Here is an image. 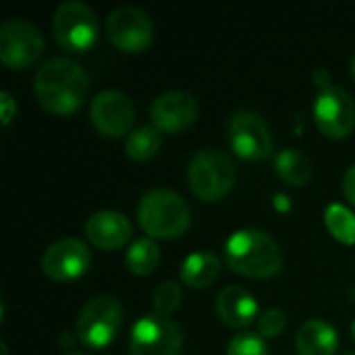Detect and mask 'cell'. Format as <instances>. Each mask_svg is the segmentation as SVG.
Wrapping results in <instances>:
<instances>
[{"label":"cell","instance_id":"6da1fadb","mask_svg":"<svg viewBox=\"0 0 355 355\" xmlns=\"http://www.w3.org/2000/svg\"><path fill=\"white\" fill-rule=\"evenodd\" d=\"M87 73L71 58H52L44 62L33 81L40 106L56 116L77 112L87 98Z\"/></svg>","mask_w":355,"mask_h":355},{"label":"cell","instance_id":"7a4b0ae2","mask_svg":"<svg viewBox=\"0 0 355 355\" xmlns=\"http://www.w3.org/2000/svg\"><path fill=\"white\" fill-rule=\"evenodd\" d=\"M227 266L248 279H270L281 272L285 256L279 243L260 229H239L225 245Z\"/></svg>","mask_w":355,"mask_h":355},{"label":"cell","instance_id":"3957f363","mask_svg":"<svg viewBox=\"0 0 355 355\" xmlns=\"http://www.w3.org/2000/svg\"><path fill=\"white\" fill-rule=\"evenodd\" d=\"M139 227L152 239H177L191 223L187 202L171 189H150L137 206Z\"/></svg>","mask_w":355,"mask_h":355},{"label":"cell","instance_id":"277c9868","mask_svg":"<svg viewBox=\"0 0 355 355\" xmlns=\"http://www.w3.org/2000/svg\"><path fill=\"white\" fill-rule=\"evenodd\" d=\"M187 181L193 196L204 202H218L227 198L235 185V166L225 152L206 148L191 158Z\"/></svg>","mask_w":355,"mask_h":355},{"label":"cell","instance_id":"5b68a950","mask_svg":"<svg viewBox=\"0 0 355 355\" xmlns=\"http://www.w3.org/2000/svg\"><path fill=\"white\" fill-rule=\"evenodd\" d=\"M123 324V306L112 295H98L89 300L75 322V335L79 343L92 352L106 349Z\"/></svg>","mask_w":355,"mask_h":355},{"label":"cell","instance_id":"8992f818","mask_svg":"<svg viewBox=\"0 0 355 355\" xmlns=\"http://www.w3.org/2000/svg\"><path fill=\"white\" fill-rule=\"evenodd\" d=\"M52 31L60 48L67 52H87L98 40V17L83 2H64L54 10Z\"/></svg>","mask_w":355,"mask_h":355},{"label":"cell","instance_id":"52a82bcc","mask_svg":"<svg viewBox=\"0 0 355 355\" xmlns=\"http://www.w3.org/2000/svg\"><path fill=\"white\" fill-rule=\"evenodd\" d=\"M183 333L164 316H141L129 335V355H181Z\"/></svg>","mask_w":355,"mask_h":355},{"label":"cell","instance_id":"ba28073f","mask_svg":"<svg viewBox=\"0 0 355 355\" xmlns=\"http://www.w3.org/2000/svg\"><path fill=\"white\" fill-rule=\"evenodd\" d=\"M44 52V35L40 27L25 19H8L0 27V60L8 69L23 71L31 67Z\"/></svg>","mask_w":355,"mask_h":355},{"label":"cell","instance_id":"9c48e42d","mask_svg":"<svg viewBox=\"0 0 355 355\" xmlns=\"http://www.w3.org/2000/svg\"><path fill=\"white\" fill-rule=\"evenodd\" d=\"M314 121L324 137H347L355 127L354 98L343 87L322 83V89L314 102Z\"/></svg>","mask_w":355,"mask_h":355},{"label":"cell","instance_id":"30bf717a","mask_svg":"<svg viewBox=\"0 0 355 355\" xmlns=\"http://www.w3.org/2000/svg\"><path fill=\"white\" fill-rule=\"evenodd\" d=\"M229 144L233 152L243 160H264L272 154L275 144L266 121L252 110L235 112L227 127Z\"/></svg>","mask_w":355,"mask_h":355},{"label":"cell","instance_id":"8fae6325","mask_svg":"<svg viewBox=\"0 0 355 355\" xmlns=\"http://www.w3.org/2000/svg\"><path fill=\"white\" fill-rule=\"evenodd\" d=\"M106 35L119 50L137 54L150 48L154 40V23L141 8L121 6L106 17Z\"/></svg>","mask_w":355,"mask_h":355},{"label":"cell","instance_id":"7c38bea8","mask_svg":"<svg viewBox=\"0 0 355 355\" xmlns=\"http://www.w3.org/2000/svg\"><path fill=\"white\" fill-rule=\"evenodd\" d=\"M89 266H92V252L81 239L75 237H67L52 243L42 256L44 275L56 283H71L83 277Z\"/></svg>","mask_w":355,"mask_h":355},{"label":"cell","instance_id":"4fadbf2b","mask_svg":"<svg viewBox=\"0 0 355 355\" xmlns=\"http://www.w3.org/2000/svg\"><path fill=\"white\" fill-rule=\"evenodd\" d=\"M89 119L104 137H123L133 129L135 106L123 92L106 89L92 100Z\"/></svg>","mask_w":355,"mask_h":355},{"label":"cell","instance_id":"5bb4252c","mask_svg":"<svg viewBox=\"0 0 355 355\" xmlns=\"http://www.w3.org/2000/svg\"><path fill=\"white\" fill-rule=\"evenodd\" d=\"M200 114L198 100L189 92H166L160 94L150 108L152 125L160 133H181L196 123Z\"/></svg>","mask_w":355,"mask_h":355},{"label":"cell","instance_id":"9a60e30c","mask_svg":"<svg viewBox=\"0 0 355 355\" xmlns=\"http://www.w3.org/2000/svg\"><path fill=\"white\" fill-rule=\"evenodd\" d=\"M131 220L116 210H100L94 212L85 223V237L87 241L104 252L121 250L131 239Z\"/></svg>","mask_w":355,"mask_h":355},{"label":"cell","instance_id":"2e32d148","mask_svg":"<svg viewBox=\"0 0 355 355\" xmlns=\"http://www.w3.org/2000/svg\"><path fill=\"white\" fill-rule=\"evenodd\" d=\"M216 314L227 327L245 329L258 316V302L248 289L233 285L220 291L216 300Z\"/></svg>","mask_w":355,"mask_h":355},{"label":"cell","instance_id":"e0dca14e","mask_svg":"<svg viewBox=\"0 0 355 355\" xmlns=\"http://www.w3.org/2000/svg\"><path fill=\"white\" fill-rule=\"evenodd\" d=\"M339 347V335L327 320H308L295 335L297 355H335Z\"/></svg>","mask_w":355,"mask_h":355},{"label":"cell","instance_id":"ac0fdd59","mask_svg":"<svg viewBox=\"0 0 355 355\" xmlns=\"http://www.w3.org/2000/svg\"><path fill=\"white\" fill-rule=\"evenodd\" d=\"M220 277V260L212 252H196L181 264V281L191 289H206Z\"/></svg>","mask_w":355,"mask_h":355},{"label":"cell","instance_id":"d6986e66","mask_svg":"<svg viewBox=\"0 0 355 355\" xmlns=\"http://www.w3.org/2000/svg\"><path fill=\"white\" fill-rule=\"evenodd\" d=\"M275 168H277V175L287 185H293V187L308 185L314 173L310 158L295 148H285L283 152H279L275 160Z\"/></svg>","mask_w":355,"mask_h":355},{"label":"cell","instance_id":"ffe728a7","mask_svg":"<svg viewBox=\"0 0 355 355\" xmlns=\"http://www.w3.org/2000/svg\"><path fill=\"white\" fill-rule=\"evenodd\" d=\"M158 262H160V248L156 245V241L152 237L133 241L125 256V264H127L129 272H133L135 277L152 275L156 270Z\"/></svg>","mask_w":355,"mask_h":355},{"label":"cell","instance_id":"44dd1931","mask_svg":"<svg viewBox=\"0 0 355 355\" xmlns=\"http://www.w3.org/2000/svg\"><path fill=\"white\" fill-rule=\"evenodd\" d=\"M162 146V133L152 125H146V127H139L135 131H131L127 135V141H125V152L131 160L135 162H146L150 158H154L158 154Z\"/></svg>","mask_w":355,"mask_h":355},{"label":"cell","instance_id":"7402d4cb","mask_svg":"<svg viewBox=\"0 0 355 355\" xmlns=\"http://www.w3.org/2000/svg\"><path fill=\"white\" fill-rule=\"evenodd\" d=\"M324 220H327V227L331 231V235L345 243V245H354L355 243V214L341 206V204H333L327 208V214H324Z\"/></svg>","mask_w":355,"mask_h":355},{"label":"cell","instance_id":"603a6c76","mask_svg":"<svg viewBox=\"0 0 355 355\" xmlns=\"http://www.w3.org/2000/svg\"><path fill=\"white\" fill-rule=\"evenodd\" d=\"M152 306H154V314L168 318L173 312L179 310L181 306V287L175 281H166L160 283L152 295Z\"/></svg>","mask_w":355,"mask_h":355},{"label":"cell","instance_id":"cb8c5ba5","mask_svg":"<svg viewBox=\"0 0 355 355\" xmlns=\"http://www.w3.org/2000/svg\"><path fill=\"white\" fill-rule=\"evenodd\" d=\"M227 355H268L266 341L260 333H237L229 345H227Z\"/></svg>","mask_w":355,"mask_h":355},{"label":"cell","instance_id":"d4e9b609","mask_svg":"<svg viewBox=\"0 0 355 355\" xmlns=\"http://www.w3.org/2000/svg\"><path fill=\"white\" fill-rule=\"evenodd\" d=\"M285 327H287V316L279 308H270V310H266V312H262L258 316V333L264 339L279 337L285 331Z\"/></svg>","mask_w":355,"mask_h":355},{"label":"cell","instance_id":"484cf974","mask_svg":"<svg viewBox=\"0 0 355 355\" xmlns=\"http://www.w3.org/2000/svg\"><path fill=\"white\" fill-rule=\"evenodd\" d=\"M0 108H2V125L8 127L12 116L17 114V104H15V100H12V96L8 92L0 94Z\"/></svg>","mask_w":355,"mask_h":355},{"label":"cell","instance_id":"4316f807","mask_svg":"<svg viewBox=\"0 0 355 355\" xmlns=\"http://www.w3.org/2000/svg\"><path fill=\"white\" fill-rule=\"evenodd\" d=\"M343 193L349 200V204L355 206V164L345 173V177H343Z\"/></svg>","mask_w":355,"mask_h":355},{"label":"cell","instance_id":"83f0119b","mask_svg":"<svg viewBox=\"0 0 355 355\" xmlns=\"http://www.w3.org/2000/svg\"><path fill=\"white\" fill-rule=\"evenodd\" d=\"M349 73H352V79L355 81V56L354 60H352V67H349Z\"/></svg>","mask_w":355,"mask_h":355},{"label":"cell","instance_id":"f1b7e54d","mask_svg":"<svg viewBox=\"0 0 355 355\" xmlns=\"http://www.w3.org/2000/svg\"><path fill=\"white\" fill-rule=\"evenodd\" d=\"M0 349H2V355H8V349H6V343L4 341L0 343Z\"/></svg>","mask_w":355,"mask_h":355},{"label":"cell","instance_id":"f546056e","mask_svg":"<svg viewBox=\"0 0 355 355\" xmlns=\"http://www.w3.org/2000/svg\"><path fill=\"white\" fill-rule=\"evenodd\" d=\"M352 339H354V343H355V320L352 322Z\"/></svg>","mask_w":355,"mask_h":355},{"label":"cell","instance_id":"4dcf8cb0","mask_svg":"<svg viewBox=\"0 0 355 355\" xmlns=\"http://www.w3.org/2000/svg\"><path fill=\"white\" fill-rule=\"evenodd\" d=\"M67 355H83V354H79V352H71V354H67Z\"/></svg>","mask_w":355,"mask_h":355},{"label":"cell","instance_id":"1f68e13d","mask_svg":"<svg viewBox=\"0 0 355 355\" xmlns=\"http://www.w3.org/2000/svg\"><path fill=\"white\" fill-rule=\"evenodd\" d=\"M345 355H355V352H352V354H345Z\"/></svg>","mask_w":355,"mask_h":355}]
</instances>
